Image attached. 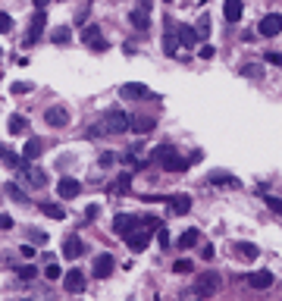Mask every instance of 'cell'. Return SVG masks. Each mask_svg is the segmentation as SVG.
I'll list each match as a JSON object with an SVG mask.
<instances>
[{"mask_svg":"<svg viewBox=\"0 0 282 301\" xmlns=\"http://www.w3.org/2000/svg\"><path fill=\"white\" fill-rule=\"evenodd\" d=\"M101 123H104V129H107V135H122V132L132 129V123H135V119H132L126 110H107Z\"/></svg>","mask_w":282,"mask_h":301,"instance_id":"1","label":"cell"},{"mask_svg":"<svg viewBox=\"0 0 282 301\" xmlns=\"http://www.w3.org/2000/svg\"><path fill=\"white\" fill-rule=\"evenodd\" d=\"M19 173H22V179H25L32 188H44V185H47V173H44V169H38V166H28V160L22 163Z\"/></svg>","mask_w":282,"mask_h":301,"instance_id":"7","label":"cell"},{"mask_svg":"<svg viewBox=\"0 0 282 301\" xmlns=\"http://www.w3.org/2000/svg\"><path fill=\"white\" fill-rule=\"evenodd\" d=\"M44 10H38L35 16H32V25H28V38H25V44H35L38 38H41V32H44Z\"/></svg>","mask_w":282,"mask_h":301,"instance_id":"16","label":"cell"},{"mask_svg":"<svg viewBox=\"0 0 282 301\" xmlns=\"http://www.w3.org/2000/svg\"><path fill=\"white\" fill-rule=\"evenodd\" d=\"M241 75H248V79H260V66H257V63L241 66Z\"/></svg>","mask_w":282,"mask_h":301,"instance_id":"38","label":"cell"},{"mask_svg":"<svg viewBox=\"0 0 282 301\" xmlns=\"http://www.w3.org/2000/svg\"><path fill=\"white\" fill-rule=\"evenodd\" d=\"M220 289H223V276L213 273V270H207V273H201V276L195 279V295H198V298H213Z\"/></svg>","mask_w":282,"mask_h":301,"instance_id":"2","label":"cell"},{"mask_svg":"<svg viewBox=\"0 0 282 301\" xmlns=\"http://www.w3.org/2000/svg\"><path fill=\"white\" fill-rule=\"evenodd\" d=\"M157 245H160V248H169V232H166V226L157 232Z\"/></svg>","mask_w":282,"mask_h":301,"instance_id":"43","label":"cell"},{"mask_svg":"<svg viewBox=\"0 0 282 301\" xmlns=\"http://www.w3.org/2000/svg\"><path fill=\"white\" fill-rule=\"evenodd\" d=\"M25 126H28V119L22 116V113H13V116H10V135H22Z\"/></svg>","mask_w":282,"mask_h":301,"instance_id":"26","label":"cell"},{"mask_svg":"<svg viewBox=\"0 0 282 301\" xmlns=\"http://www.w3.org/2000/svg\"><path fill=\"white\" fill-rule=\"evenodd\" d=\"M63 289H66V292H82V289H85V273H82L79 267H72V270L63 276Z\"/></svg>","mask_w":282,"mask_h":301,"instance_id":"13","label":"cell"},{"mask_svg":"<svg viewBox=\"0 0 282 301\" xmlns=\"http://www.w3.org/2000/svg\"><path fill=\"white\" fill-rule=\"evenodd\" d=\"M4 163H7V169H22V163H25V160H19L13 150L7 147V150H4Z\"/></svg>","mask_w":282,"mask_h":301,"instance_id":"31","label":"cell"},{"mask_svg":"<svg viewBox=\"0 0 282 301\" xmlns=\"http://www.w3.org/2000/svg\"><path fill=\"white\" fill-rule=\"evenodd\" d=\"M32 88H35L32 82H13V85H10V91H13V94H28Z\"/></svg>","mask_w":282,"mask_h":301,"instance_id":"37","label":"cell"},{"mask_svg":"<svg viewBox=\"0 0 282 301\" xmlns=\"http://www.w3.org/2000/svg\"><path fill=\"white\" fill-rule=\"evenodd\" d=\"M0 229H13V217L10 214H0Z\"/></svg>","mask_w":282,"mask_h":301,"instance_id":"46","label":"cell"},{"mask_svg":"<svg viewBox=\"0 0 282 301\" xmlns=\"http://www.w3.org/2000/svg\"><path fill=\"white\" fill-rule=\"evenodd\" d=\"M147 242H150V232H147V229H141V232H135L132 238H126V245H129L132 251H144Z\"/></svg>","mask_w":282,"mask_h":301,"instance_id":"21","label":"cell"},{"mask_svg":"<svg viewBox=\"0 0 282 301\" xmlns=\"http://www.w3.org/2000/svg\"><path fill=\"white\" fill-rule=\"evenodd\" d=\"M85 254V242L79 238V235H69L66 242H63V257L66 260H75V257H82Z\"/></svg>","mask_w":282,"mask_h":301,"instance_id":"14","label":"cell"},{"mask_svg":"<svg viewBox=\"0 0 282 301\" xmlns=\"http://www.w3.org/2000/svg\"><path fill=\"white\" fill-rule=\"evenodd\" d=\"M19 254H22L25 260H32V257L38 254V248H35V245H22V248H19Z\"/></svg>","mask_w":282,"mask_h":301,"instance_id":"40","label":"cell"},{"mask_svg":"<svg viewBox=\"0 0 282 301\" xmlns=\"http://www.w3.org/2000/svg\"><path fill=\"white\" fill-rule=\"evenodd\" d=\"M244 13V4H238V0H229V4L223 7V16H226V22H238Z\"/></svg>","mask_w":282,"mask_h":301,"instance_id":"20","label":"cell"},{"mask_svg":"<svg viewBox=\"0 0 282 301\" xmlns=\"http://www.w3.org/2000/svg\"><path fill=\"white\" fill-rule=\"evenodd\" d=\"M273 279H276V276H273L270 270H257V273H251V276H248L251 289H257V292H267V289L273 286Z\"/></svg>","mask_w":282,"mask_h":301,"instance_id":"15","label":"cell"},{"mask_svg":"<svg viewBox=\"0 0 282 301\" xmlns=\"http://www.w3.org/2000/svg\"><path fill=\"white\" fill-rule=\"evenodd\" d=\"M210 182H213V185H232V188H238V179H235V176H223V173H213Z\"/></svg>","mask_w":282,"mask_h":301,"instance_id":"33","label":"cell"},{"mask_svg":"<svg viewBox=\"0 0 282 301\" xmlns=\"http://www.w3.org/2000/svg\"><path fill=\"white\" fill-rule=\"evenodd\" d=\"M113 267H116V260H113V254H98V257H94V276H98V279H104V276H110L113 273Z\"/></svg>","mask_w":282,"mask_h":301,"instance_id":"12","label":"cell"},{"mask_svg":"<svg viewBox=\"0 0 282 301\" xmlns=\"http://www.w3.org/2000/svg\"><path fill=\"white\" fill-rule=\"evenodd\" d=\"M82 44L91 47V50H104V47H107V44H104V35H101L98 25H85V28H82Z\"/></svg>","mask_w":282,"mask_h":301,"instance_id":"8","label":"cell"},{"mask_svg":"<svg viewBox=\"0 0 282 301\" xmlns=\"http://www.w3.org/2000/svg\"><path fill=\"white\" fill-rule=\"evenodd\" d=\"M267 207H270V210H276V214H282V198H276V195H267Z\"/></svg>","mask_w":282,"mask_h":301,"instance_id":"39","label":"cell"},{"mask_svg":"<svg viewBox=\"0 0 282 301\" xmlns=\"http://www.w3.org/2000/svg\"><path fill=\"white\" fill-rule=\"evenodd\" d=\"M16 273H19V279H22V282H28V279H35V273H38V270L32 267V263H25V267H19Z\"/></svg>","mask_w":282,"mask_h":301,"instance_id":"36","label":"cell"},{"mask_svg":"<svg viewBox=\"0 0 282 301\" xmlns=\"http://www.w3.org/2000/svg\"><path fill=\"white\" fill-rule=\"evenodd\" d=\"M201 257H204V260H213V245H204V248H201Z\"/></svg>","mask_w":282,"mask_h":301,"instance_id":"48","label":"cell"},{"mask_svg":"<svg viewBox=\"0 0 282 301\" xmlns=\"http://www.w3.org/2000/svg\"><path fill=\"white\" fill-rule=\"evenodd\" d=\"M119 94H122V98H129V101H147V98H157V94L150 91L147 85H141V82H126V85L119 88Z\"/></svg>","mask_w":282,"mask_h":301,"instance_id":"5","label":"cell"},{"mask_svg":"<svg viewBox=\"0 0 282 301\" xmlns=\"http://www.w3.org/2000/svg\"><path fill=\"white\" fill-rule=\"evenodd\" d=\"M98 214H101L98 204H88V207H85V220H98Z\"/></svg>","mask_w":282,"mask_h":301,"instance_id":"42","label":"cell"},{"mask_svg":"<svg viewBox=\"0 0 282 301\" xmlns=\"http://www.w3.org/2000/svg\"><path fill=\"white\" fill-rule=\"evenodd\" d=\"M10 28H13V19H10L7 13H0V32H4V35H7Z\"/></svg>","mask_w":282,"mask_h":301,"instance_id":"41","label":"cell"},{"mask_svg":"<svg viewBox=\"0 0 282 301\" xmlns=\"http://www.w3.org/2000/svg\"><path fill=\"white\" fill-rule=\"evenodd\" d=\"M166 204H169V210H173L176 217H185L188 210H192V198L188 195H166Z\"/></svg>","mask_w":282,"mask_h":301,"instance_id":"11","label":"cell"},{"mask_svg":"<svg viewBox=\"0 0 282 301\" xmlns=\"http://www.w3.org/2000/svg\"><path fill=\"white\" fill-rule=\"evenodd\" d=\"M192 270H195V263L188 260V257H182V260L173 263V273H192Z\"/></svg>","mask_w":282,"mask_h":301,"instance_id":"34","label":"cell"},{"mask_svg":"<svg viewBox=\"0 0 282 301\" xmlns=\"http://www.w3.org/2000/svg\"><path fill=\"white\" fill-rule=\"evenodd\" d=\"M41 210H44L47 217H53V220H63V217H66L63 204H50V201H47V204H41Z\"/></svg>","mask_w":282,"mask_h":301,"instance_id":"30","label":"cell"},{"mask_svg":"<svg viewBox=\"0 0 282 301\" xmlns=\"http://www.w3.org/2000/svg\"><path fill=\"white\" fill-rule=\"evenodd\" d=\"M235 248H238V257H244V260H254V257L260 254V251H257V245H251V242H238Z\"/></svg>","mask_w":282,"mask_h":301,"instance_id":"28","label":"cell"},{"mask_svg":"<svg viewBox=\"0 0 282 301\" xmlns=\"http://www.w3.org/2000/svg\"><path fill=\"white\" fill-rule=\"evenodd\" d=\"M4 192L10 195V201H19V204H28V198H25V192H22V188H19L16 182H7V185H4Z\"/></svg>","mask_w":282,"mask_h":301,"instance_id":"27","label":"cell"},{"mask_svg":"<svg viewBox=\"0 0 282 301\" xmlns=\"http://www.w3.org/2000/svg\"><path fill=\"white\" fill-rule=\"evenodd\" d=\"M198 242H201V232H198V229H185V232L179 235V248H195Z\"/></svg>","mask_w":282,"mask_h":301,"instance_id":"25","label":"cell"},{"mask_svg":"<svg viewBox=\"0 0 282 301\" xmlns=\"http://www.w3.org/2000/svg\"><path fill=\"white\" fill-rule=\"evenodd\" d=\"M129 185H132V176H129V173H122V176H119L116 182H113V185H110V192H113V195H116V192H126V188H129Z\"/></svg>","mask_w":282,"mask_h":301,"instance_id":"32","label":"cell"},{"mask_svg":"<svg viewBox=\"0 0 282 301\" xmlns=\"http://www.w3.org/2000/svg\"><path fill=\"white\" fill-rule=\"evenodd\" d=\"M257 32H260L263 38H273V35H279V32H282V16H279V13L263 16V19H260V25H257Z\"/></svg>","mask_w":282,"mask_h":301,"instance_id":"9","label":"cell"},{"mask_svg":"<svg viewBox=\"0 0 282 301\" xmlns=\"http://www.w3.org/2000/svg\"><path fill=\"white\" fill-rule=\"evenodd\" d=\"M154 119L150 116H135V123H132V132H135V135H147V132H154Z\"/></svg>","mask_w":282,"mask_h":301,"instance_id":"23","label":"cell"},{"mask_svg":"<svg viewBox=\"0 0 282 301\" xmlns=\"http://www.w3.org/2000/svg\"><path fill=\"white\" fill-rule=\"evenodd\" d=\"M129 22L135 32H147L150 28V4H135L129 13Z\"/></svg>","mask_w":282,"mask_h":301,"instance_id":"4","label":"cell"},{"mask_svg":"<svg viewBox=\"0 0 282 301\" xmlns=\"http://www.w3.org/2000/svg\"><path fill=\"white\" fill-rule=\"evenodd\" d=\"M201 56H204V60H210V56H213V47L204 44V47H201Z\"/></svg>","mask_w":282,"mask_h":301,"instance_id":"49","label":"cell"},{"mask_svg":"<svg viewBox=\"0 0 282 301\" xmlns=\"http://www.w3.org/2000/svg\"><path fill=\"white\" fill-rule=\"evenodd\" d=\"M267 63H276V66H282V53L270 50V53H267Z\"/></svg>","mask_w":282,"mask_h":301,"instance_id":"47","label":"cell"},{"mask_svg":"<svg viewBox=\"0 0 282 301\" xmlns=\"http://www.w3.org/2000/svg\"><path fill=\"white\" fill-rule=\"evenodd\" d=\"M44 276H47V279H60V276H66V273H63L60 267H56L53 260H47V267H44Z\"/></svg>","mask_w":282,"mask_h":301,"instance_id":"35","label":"cell"},{"mask_svg":"<svg viewBox=\"0 0 282 301\" xmlns=\"http://www.w3.org/2000/svg\"><path fill=\"white\" fill-rule=\"evenodd\" d=\"M173 154H176V147H173V144H160V147L150 150V163H163L166 157H173Z\"/></svg>","mask_w":282,"mask_h":301,"instance_id":"24","label":"cell"},{"mask_svg":"<svg viewBox=\"0 0 282 301\" xmlns=\"http://www.w3.org/2000/svg\"><path fill=\"white\" fill-rule=\"evenodd\" d=\"M160 166L166 169V173H185V169H188V160H185V157H179V154H173V157H166Z\"/></svg>","mask_w":282,"mask_h":301,"instance_id":"19","label":"cell"},{"mask_svg":"<svg viewBox=\"0 0 282 301\" xmlns=\"http://www.w3.org/2000/svg\"><path fill=\"white\" fill-rule=\"evenodd\" d=\"M176 47H182V44H179V28L166 25V35H163V50H166V56H176Z\"/></svg>","mask_w":282,"mask_h":301,"instance_id":"17","label":"cell"},{"mask_svg":"<svg viewBox=\"0 0 282 301\" xmlns=\"http://www.w3.org/2000/svg\"><path fill=\"white\" fill-rule=\"evenodd\" d=\"M179 28V44L182 47H195L198 44V32L195 28H188V25H176Z\"/></svg>","mask_w":282,"mask_h":301,"instance_id":"22","label":"cell"},{"mask_svg":"<svg viewBox=\"0 0 282 301\" xmlns=\"http://www.w3.org/2000/svg\"><path fill=\"white\" fill-rule=\"evenodd\" d=\"M41 154H44V144L38 141V138H28L25 147H22V160H38Z\"/></svg>","mask_w":282,"mask_h":301,"instance_id":"18","label":"cell"},{"mask_svg":"<svg viewBox=\"0 0 282 301\" xmlns=\"http://www.w3.org/2000/svg\"><path fill=\"white\" fill-rule=\"evenodd\" d=\"M44 123L53 126V129H66V126H69V110H66L63 104L47 107V110H44Z\"/></svg>","mask_w":282,"mask_h":301,"instance_id":"6","label":"cell"},{"mask_svg":"<svg viewBox=\"0 0 282 301\" xmlns=\"http://www.w3.org/2000/svg\"><path fill=\"white\" fill-rule=\"evenodd\" d=\"M141 229H144V220H138L135 214H116V217H113V232L122 235V238H132Z\"/></svg>","mask_w":282,"mask_h":301,"instance_id":"3","label":"cell"},{"mask_svg":"<svg viewBox=\"0 0 282 301\" xmlns=\"http://www.w3.org/2000/svg\"><path fill=\"white\" fill-rule=\"evenodd\" d=\"M50 41H53V44H69V41H72V32H69L66 25H60V28L50 32Z\"/></svg>","mask_w":282,"mask_h":301,"instance_id":"29","label":"cell"},{"mask_svg":"<svg viewBox=\"0 0 282 301\" xmlns=\"http://www.w3.org/2000/svg\"><path fill=\"white\" fill-rule=\"evenodd\" d=\"M28 238H32V242H38V245H41V242H47V235H44L41 229H32V232H28Z\"/></svg>","mask_w":282,"mask_h":301,"instance_id":"45","label":"cell"},{"mask_svg":"<svg viewBox=\"0 0 282 301\" xmlns=\"http://www.w3.org/2000/svg\"><path fill=\"white\" fill-rule=\"evenodd\" d=\"M116 160H119V157H116V154H110V150H107V154H101V166H113Z\"/></svg>","mask_w":282,"mask_h":301,"instance_id":"44","label":"cell"},{"mask_svg":"<svg viewBox=\"0 0 282 301\" xmlns=\"http://www.w3.org/2000/svg\"><path fill=\"white\" fill-rule=\"evenodd\" d=\"M82 192V182L79 179H72V176H63L60 182H56V195H60V198H75V195H79Z\"/></svg>","mask_w":282,"mask_h":301,"instance_id":"10","label":"cell"}]
</instances>
